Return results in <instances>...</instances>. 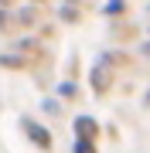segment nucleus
<instances>
[{
	"label": "nucleus",
	"mask_w": 150,
	"mask_h": 153,
	"mask_svg": "<svg viewBox=\"0 0 150 153\" xmlns=\"http://www.w3.org/2000/svg\"><path fill=\"white\" fill-rule=\"evenodd\" d=\"M24 129H28V136H31V140H38V146H41V150H48V146H51V136H48L45 129H41L38 123H31V119H24Z\"/></svg>",
	"instance_id": "1"
},
{
	"label": "nucleus",
	"mask_w": 150,
	"mask_h": 153,
	"mask_svg": "<svg viewBox=\"0 0 150 153\" xmlns=\"http://www.w3.org/2000/svg\"><path fill=\"white\" fill-rule=\"evenodd\" d=\"M75 129H78V136H92V133H96V123L92 119H85V116H78V119H75Z\"/></svg>",
	"instance_id": "2"
},
{
	"label": "nucleus",
	"mask_w": 150,
	"mask_h": 153,
	"mask_svg": "<svg viewBox=\"0 0 150 153\" xmlns=\"http://www.w3.org/2000/svg\"><path fill=\"white\" fill-rule=\"evenodd\" d=\"M75 153H96V146L85 143V140H78V143H75Z\"/></svg>",
	"instance_id": "3"
}]
</instances>
